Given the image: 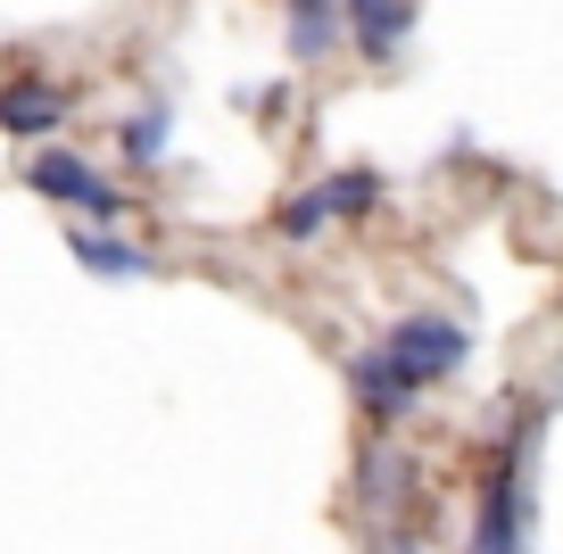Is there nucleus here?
I'll list each match as a JSON object with an SVG mask.
<instances>
[{
    "label": "nucleus",
    "instance_id": "9d476101",
    "mask_svg": "<svg viewBox=\"0 0 563 554\" xmlns=\"http://www.w3.org/2000/svg\"><path fill=\"white\" fill-rule=\"evenodd\" d=\"M406 480H415V472H406V455H398V447H373V455H365V505H382V513H398Z\"/></svg>",
    "mask_w": 563,
    "mask_h": 554
},
{
    "label": "nucleus",
    "instance_id": "f03ea898",
    "mask_svg": "<svg viewBox=\"0 0 563 554\" xmlns=\"http://www.w3.org/2000/svg\"><path fill=\"white\" fill-rule=\"evenodd\" d=\"M530 455H539V422H514L497 439L489 472L473 488V530H464V554H530Z\"/></svg>",
    "mask_w": 563,
    "mask_h": 554
},
{
    "label": "nucleus",
    "instance_id": "423d86ee",
    "mask_svg": "<svg viewBox=\"0 0 563 554\" xmlns=\"http://www.w3.org/2000/svg\"><path fill=\"white\" fill-rule=\"evenodd\" d=\"M415 0H340V34L356 42V51L382 67V58H398L406 42H415Z\"/></svg>",
    "mask_w": 563,
    "mask_h": 554
},
{
    "label": "nucleus",
    "instance_id": "7ed1b4c3",
    "mask_svg": "<svg viewBox=\"0 0 563 554\" xmlns=\"http://www.w3.org/2000/svg\"><path fill=\"white\" fill-rule=\"evenodd\" d=\"M382 199H389V182L373 166H340V174H323V182H307V191L282 199L274 232L282 241H323V232H340V224H365Z\"/></svg>",
    "mask_w": 563,
    "mask_h": 554
},
{
    "label": "nucleus",
    "instance_id": "1a4fd4ad",
    "mask_svg": "<svg viewBox=\"0 0 563 554\" xmlns=\"http://www.w3.org/2000/svg\"><path fill=\"white\" fill-rule=\"evenodd\" d=\"M290 9V58H323V51H340V0H282Z\"/></svg>",
    "mask_w": 563,
    "mask_h": 554
},
{
    "label": "nucleus",
    "instance_id": "39448f33",
    "mask_svg": "<svg viewBox=\"0 0 563 554\" xmlns=\"http://www.w3.org/2000/svg\"><path fill=\"white\" fill-rule=\"evenodd\" d=\"M67 117H75V91L51 84V75H18V84H0V133H9V141H34V149H42Z\"/></svg>",
    "mask_w": 563,
    "mask_h": 554
},
{
    "label": "nucleus",
    "instance_id": "20e7f679",
    "mask_svg": "<svg viewBox=\"0 0 563 554\" xmlns=\"http://www.w3.org/2000/svg\"><path fill=\"white\" fill-rule=\"evenodd\" d=\"M25 191L51 199V208H75V215H133V199H124L84 149H58V141H42V149L25 157Z\"/></svg>",
    "mask_w": 563,
    "mask_h": 554
},
{
    "label": "nucleus",
    "instance_id": "f257e3e1",
    "mask_svg": "<svg viewBox=\"0 0 563 554\" xmlns=\"http://www.w3.org/2000/svg\"><path fill=\"white\" fill-rule=\"evenodd\" d=\"M464 356H473V331L456 323V314H398V323L382 331L373 347H356L349 356V389L356 406H365V422H406L415 414V398H431L440 381H456Z\"/></svg>",
    "mask_w": 563,
    "mask_h": 554
},
{
    "label": "nucleus",
    "instance_id": "0eeeda50",
    "mask_svg": "<svg viewBox=\"0 0 563 554\" xmlns=\"http://www.w3.org/2000/svg\"><path fill=\"white\" fill-rule=\"evenodd\" d=\"M67 257L84 265L91 281H150V274H158V257H150L141 241H124V232H91V224L67 232Z\"/></svg>",
    "mask_w": 563,
    "mask_h": 554
},
{
    "label": "nucleus",
    "instance_id": "6e6552de",
    "mask_svg": "<svg viewBox=\"0 0 563 554\" xmlns=\"http://www.w3.org/2000/svg\"><path fill=\"white\" fill-rule=\"evenodd\" d=\"M166 141H175V100L150 91V100L117 124V157H124V166H166Z\"/></svg>",
    "mask_w": 563,
    "mask_h": 554
}]
</instances>
